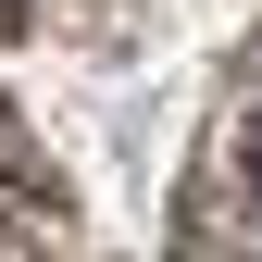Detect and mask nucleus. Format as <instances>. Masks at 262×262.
I'll use <instances>...</instances> for the list:
<instances>
[{"label": "nucleus", "mask_w": 262, "mask_h": 262, "mask_svg": "<svg viewBox=\"0 0 262 262\" xmlns=\"http://www.w3.org/2000/svg\"><path fill=\"white\" fill-rule=\"evenodd\" d=\"M175 262H262V25L225 75V100L187 150V187H175Z\"/></svg>", "instance_id": "nucleus-1"}, {"label": "nucleus", "mask_w": 262, "mask_h": 262, "mask_svg": "<svg viewBox=\"0 0 262 262\" xmlns=\"http://www.w3.org/2000/svg\"><path fill=\"white\" fill-rule=\"evenodd\" d=\"M0 262H75V212H62L38 138L13 125V100H0Z\"/></svg>", "instance_id": "nucleus-2"}, {"label": "nucleus", "mask_w": 262, "mask_h": 262, "mask_svg": "<svg viewBox=\"0 0 262 262\" xmlns=\"http://www.w3.org/2000/svg\"><path fill=\"white\" fill-rule=\"evenodd\" d=\"M25 13H38V0H0V25H25Z\"/></svg>", "instance_id": "nucleus-3"}]
</instances>
